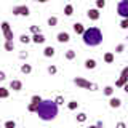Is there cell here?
<instances>
[{"label":"cell","instance_id":"cell-19","mask_svg":"<svg viewBox=\"0 0 128 128\" xmlns=\"http://www.w3.org/2000/svg\"><path fill=\"white\" fill-rule=\"evenodd\" d=\"M102 93L106 94V96H112L114 94V86H110V85H107V86H104V90H102Z\"/></svg>","mask_w":128,"mask_h":128},{"label":"cell","instance_id":"cell-25","mask_svg":"<svg viewBox=\"0 0 128 128\" xmlns=\"http://www.w3.org/2000/svg\"><path fill=\"white\" fill-rule=\"evenodd\" d=\"M77 122L78 123L86 122V114H85V112H80V114H77Z\"/></svg>","mask_w":128,"mask_h":128},{"label":"cell","instance_id":"cell-22","mask_svg":"<svg viewBox=\"0 0 128 128\" xmlns=\"http://www.w3.org/2000/svg\"><path fill=\"white\" fill-rule=\"evenodd\" d=\"M56 24H58V18H56V16H50V18H48V26L54 27Z\"/></svg>","mask_w":128,"mask_h":128},{"label":"cell","instance_id":"cell-20","mask_svg":"<svg viewBox=\"0 0 128 128\" xmlns=\"http://www.w3.org/2000/svg\"><path fill=\"white\" fill-rule=\"evenodd\" d=\"M64 14H66V16H72V14H74V6H72V5H66V6H64Z\"/></svg>","mask_w":128,"mask_h":128},{"label":"cell","instance_id":"cell-9","mask_svg":"<svg viewBox=\"0 0 128 128\" xmlns=\"http://www.w3.org/2000/svg\"><path fill=\"white\" fill-rule=\"evenodd\" d=\"M10 90L21 91L22 90V82H21V80H11V82H10Z\"/></svg>","mask_w":128,"mask_h":128},{"label":"cell","instance_id":"cell-10","mask_svg":"<svg viewBox=\"0 0 128 128\" xmlns=\"http://www.w3.org/2000/svg\"><path fill=\"white\" fill-rule=\"evenodd\" d=\"M45 35H43L42 34V32H38V34H34V35H32V42H34V43H37V45H38V43H45Z\"/></svg>","mask_w":128,"mask_h":128},{"label":"cell","instance_id":"cell-41","mask_svg":"<svg viewBox=\"0 0 128 128\" xmlns=\"http://www.w3.org/2000/svg\"><path fill=\"white\" fill-rule=\"evenodd\" d=\"M34 2H38V3H46L48 0H34Z\"/></svg>","mask_w":128,"mask_h":128},{"label":"cell","instance_id":"cell-26","mask_svg":"<svg viewBox=\"0 0 128 128\" xmlns=\"http://www.w3.org/2000/svg\"><path fill=\"white\" fill-rule=\"evenodd\" d=\"M64 56H66V59H69V61H72V59L75 58V51H74V50H67Z\"/></svg>","mask_w":128,"mask_h":128},{"label":"cell","instance_id":"cell-17","mask_svg":"<svg viewBox=\"0 0 128 128\" xmlns=\"http://www.w3.org/2000/svg\"><path fill=\"white\" fill-rule=\"evenodd\" d=\"M5 50H6V51H13V50H14L13 40H5Z\"/></svg>","mask_w":128,"mask_h":128},{"label":"cell","instance_id":"cell-31","mask_svg":"<svg viewBox=\"0 0 128 128\" xmlns=\"http://www.w3.org/2000/svg\"><path fill=\"white\" fill-rule=\"evenodd\" d=\"M120 27H122V29H128V18H123V19H122Z\"/></svg>","mask_w":128,"mask_h":128},{"label":"cell","instance_id":"cell-15","mask_svg":"<svg viewBox=\"0 0 128 128\" xmlns=\"http://www.w3.org/2000/svg\"><path fill=\"white\" fill-rule=\"evenodd\" d=\"M21 72H22V74H30V72H32V66H30V64H21Z\"/></svg>","mask_w":128,"mask_h":128},{"label":"cell","instance_id":"cell-14","mask_svg":"<svg viewBox=\"0 0 128 128\" xmlns=\"http://www.w3.org/2000/svg\"><path fill=\"white\" fill-rule=\"evenodd\" d=\"M8 96H10V90L5 88V86H0V98H2V99H6Z\"/></svg>","mask_w":128,"mask_h":128},{"label":"cell","instance_id":"cell-11","mask_svg":"<svg viewBox=\"0 0 128 128\" xmlns=\"http://www.w3.org/2000/svg\"><path fill=\"white\" fill-rule=\"evenodd\" d=\"M109 106L112 107V109H118V107L122 106V99L120 98H110L109 99Z\"/></svg>","mask_w":128,"mask_h":128},{"label":"cell","instance_id":"cell-30","mask_svg":"<svg viewBox=\"0 0 128 128\" xmlns=\"http://www.w3.org/2000/svg\"><path fill=\"white\" fill-rule=\"evenodd\" d=\"M54 102H56V104H58V106H62V104H64V98H62V96H61V94H59V96H56V99H54Z\"/></svg>","mask_w":128,"mask_h":128},{"label":"cell","instance_id":"cell-21","mask_svg":"<svg viewBox=\"0 0 128 128\" xmlns=\"http://www.w3.org/2000/svg\"><path fill=\"white\" fill-rule=\"evenodd\" d=\"M19 42L21 43H29V42H32V37H29L27 34H22L21 37H19Z\"/></svg>","mask_w":128,"mask_h":128},{"label":"cell","instance_id":"cell-2","mask_svg":"<svg viewBox=\"0 0 128 128\" xmlns=\"http://www.w3.org/2000/svg\"><path fill=\"white\" fill-rule=\"evenodd\" d=\"M82 38L86 46H98L102 42V32L98 27H88V29L83 30Z\"/></svg>","mask_w":128,"mask_h":128},{"label":"cell","instance_id":"cell-42","mask_svg":"<svg viewBox=\"0 0 128 128\" xmlns=\"http://www.w3.org/2000/svg\"><path fill=\"white\" fill-rule=\"evenodd\" d=\"M126 40H128V37H126Z\"/></svg>","mask_w":128,"mask_h":128},{"label":"cell","instance_id":"cell-13","mask_svg":"<svg viewBox=\"0 0 128 128\" xmlns=\"http://www.w3.org/2000/svg\"><path fill=\"white\" fill-rule=\"evenodd\" d=\"M72 27H74V32H75V34H78V35H82L83 30H85V26H83L82 22H75Z\"/></svg>","mask_w":128,"mask_h":128},{"label":"cell","instance_id":"cell-36","mask_svg":"<svg viewBox=\"0 0 128 128\" xmlns=\"http://www.w3.org/2000/svg\"><path fill=\"white\" fill-rule=\"evenodd\" d=\"M120 75H123V77H126V78H128V66L122 69V72H120Z\"/></svg>","mask_w":128,"mask_h":128},{"label":"cell","instance_id":"cell-4","mask_svg":"<svg viewBox=\"0 0 128 128\" xmlns=\"http://www.w3.org/2000/svg\"><path fill=\"white\" fill-rule=\"evenodd\" d=\"M117 13L120 18H128V0H120L117 5Z\"/></svg>","mask_w":128,"mask_h":128},{"label":"cell","instance_id":"cell-23","mask_svg":"<svg viewBox=\"0 0 128 128\" xmlns=\"http://www.w3.org/2000/svg\"><path fill=\"white\" fill-rule=\"evenodd\" d=\"M104 61H106L107 64L114 62V53H106V54H104Z\"/></svg>","mask_w":128,"mask_h":128},{"label":"cell","instance_id":"cell-39","mask_svg":"<svg viewBox=\"0 0 128 128\" xmlns=\"http://www.w3.org/2000/svg\"><path fill=\"white\" fill-rule=\"evenodd\" d=\"M117 126H118V128H125L126 125H125V123H123V122H118V123H117Z\"/></svg>","mask_w":128,"mask_h":128},{"label":"cell","instance_id":"cell-24","mask_svg":"<svg viewBox=\"0 0 128 128\" xmlns=\"http://www.w3.org/2000/svg\"><path fill=\"white\" fill-rule=\"evenodd\" d=\"M77 107H78L77 101H69V102H67V109H69V110H75Z\"/></svg>","mask_w":128,"mask_h":128},{"label":"cell","instance_id":"cell-18","mask_svg":"<svg viewBox=\"0 0 128 128\" xmlns=\"http://www.w3.org/2000/svg\"><path fill=\"white\" fill-rule=\"evenodd\" d=\"M126 82H128V78H126V77H123V75H120V77H118V80L115 82V86H123Z\"/></svg>","mask_w":128,"mask_h":128},{"label":"cell","instance_id":"cell-34","mask_svg":"<svg viewBox=\"0 0 128 128\" xmlns=\"http://www.w3.org/2000/svg\"><path fill=\"white\" fill-rule=\"evenodd\" d=\"M30 101H32V102H40V101H42V98H40L38 94H34V96L30 98Z\"/></svg>","mask_w":128,"mask_h":128},{"label":"cell","instance_id":"cell-32","mask_svg":"<svg viewBox=\"0 0 128 128\" xmlns=\"http://www.w3.org/2000/svg\"><path fill=\"white\" fill-rule=\"evenodd\" d=\"M5 126L6 128H14L16 126V122H13V120H8V122H5Z\"/></svg>","mask_w":128,"mask_h":128},{"label":"cell","instance_id":"cell-3","mask_svg":"<svg viewBox=\"0 0 128 128\" xmlns=\"http://www.w3.org/2000/svg\"><path fill=\"white\" fill-rule=\"evenodd\" d=\"M74 83H75L77 86L85 88V90H90V91H96V90H98V85H96V83L88 82V80L83 78V77H75V78H74Z\"/></svg>","mask_w":128,"mask_h":128},{"label":"cell","instance_id":"cell-35","mask_svg":"<svg viewBox=\"0 0 128 128\" xmlns=\"http://www.w3.org/2000/svg\"><path fill=\"white\" fill-rule=\"evenodd\" d=\"M30 32H32V34H38V32H40V27L38 26H30Z\"/></svg>","mask_w":128,"mask_h":128},{"label":"cell","instance_id":"cell-6","mask_svg":"<svg viewBox=\"0 0 128 128\" xmlns=\"http://www.w3.org/2000/svg\"><path fill=\"white\" fill-rule=\"evenodd\" d=\"M0 26H2V32H3V37H5V40H13V30H11V27H10V22H8V21H3Z\"/></svg>","mask_w":128,"mask_h":128},{"label":"cell","instance_id":"cell-38","mask_svg":"<svg viewBox=\"0 0 128 128\" xmlns=\"http://www.w3.org/2000/svg\"><path fill=\"white\" fill-rule=\"evenodd\" d=\"M27 56H29V54H27V51H26V53H24V51H22V53H19V58H21V59H26Z\"/></svg>","mask_w":128,"mask_h":128},{"label":"cell","instance_id":"cell-28","mask_svg":"<svg viewBox=\"0 0 128 128\" xmlns=\"http://www.w3.org/2000/svg\"><path fill=\"white\" fill-rule=\"evenodd\" d=\"M46 70H48V74H50V75H54L56 72H58V67L51 64V66H48V69H46Z\"/></svg>","mask_w":128,"mask_h":128},{"label":"cell","instance_id":"cell-16","mask_svg":"<svg viewBox=\"0 0 128 128\" xmlns=\"http://www.w3.org/2000/svg\"><path fill=\"white\" fill-rule=\"evenodd\" d=\"M85 67H86V69H94V67H96V61H94V59H86V61H85Z\"/></svg>","mask_w":128,"mask_h":128},{"label":"cell","instance_id":"cell-40","mask_svg":"<svg viewBox=\"0 0 128 128\" xmlns=\"http://www.w3.org/2000/svg\"><path fill=\"white\" fill-rule=\"evenodd\" d=\"M122 88H123V91H125V93H128V82H126V83H125V85H123Z\"/></svg>","mask_w":128,"mask_h":128},{"label":"cell","instance_id":"cell-33","mask_svg":"<svg viewBox=\"0 0 128 128\" xmlns=\"http://www.w3.org/2000/svg\"><path fill=\"white\" fill-rule=\"evenodd\" d=\"M123 50H125V45H123V43H120V45H117V48H115V53H122Z\"/></svg>","mask_w":128,"mask_h":128},{"label":"cell","instance_id":"cell-5","mask_svg":"<svg viewBox=\"0 0 128 128\" xmlns=\"http://www.w3.org/2000/svg\"><path fill=\"white\" fill-rule=\"evenodd\" d=\"M11 13L14 16H29L30 10H29V6H26V5H18V6H13Z\"/></svg>","mask_w":128,"mask_h":128},{"label":"cell","instance_id":"cell-37","mask_svg":"<svg viewBox=\"0 0 128 128\" xmlns=\"http://www.w3.org/2000/svg\"><path fill=\"white\" fill-rule=\"evenodd\" d=\"M5 78H6V74H5V72H2V70H0V82H3Z\"/></svg>","mask_w":128,"mask_h":128},{"label":"cell","instance_id":"cell-1","mask_svg":"<svg viewBox=\"0 0 128 128\" xmlns=\"http://www.w3.org/2000/svg\"><path fill=\"white\" fill-rule=\"evenodd\" d=\"M58 112H59V106L54 102V99H42L38 102L35 114L43 122H51V120H54L58 117Z\"/></svg>","mask_w":128,"mask_h":128},{"label":"cell","instance_id":"cell-12","mask_svg":"<svg viewBox=\"0 0 128 128\" xmlns=\"http://www.w3.org/2000/svg\"><path fill=\"white\" fill-rule=\"evenodd\" d=\"M54 53H56V50L53 46H45V50H43V56L45 58H53Z\"/></svg>","mask_w":128,"mask_h":128},{"label":"cell","instance_id":"cell-7","mask_svg":"<svg viewBox=\"0 0 128 128\" xmlns=\"http://www.w3.org/2000/svg\"><path fill=\"white\" fill-rule=\"evenodd\" d=\"M86 16H88V19H91V21H98L99 19V10L98 8H90V10L86 11Z\"/></svg>","mask_w":128,"mask_h":128},{"label":"cell","instance_id":"cell-29","mask_svg":"<svg viewBox=\"0 0 128 128\" xmlns=\"http://www.w3.org/2000/svg\"><path fill=\"white\" fill-rule=\"evenodd\" d=\"M104 6H106V0H96V8L98 10H101Z\"/></svg>","mask_w":128,"mask_h":128},{"label":"cell","instance_id":"cell-8","mask_svg":"<svg viewBox=\"0 0 128 128\" xmlns=\"http://www.w3.org/2000/svg\"><path fill=\"white\" fill-rule=\"evenodd\" d=\"M56 40H58L59 43H67L70 40V35L67 34V32H59V34L56 35Z\"/></svg>","mask_w":128,"mask_h":128},{"label":"cell","instance_id":"cell-27","mask_svg":"<svg viewBox=\"0 0 128 128\" xmlns=\"http://www.w3.org/2000/svg\"><path fill=\"white\" fill-rule=\"evenodd\" d=\"M37 107H38V102H32L30 101V104L27 106V110H29V112H35V110H37Z\"/></svg>","mask_w":128,"mask_h":128}]
</instances>
